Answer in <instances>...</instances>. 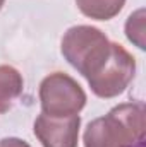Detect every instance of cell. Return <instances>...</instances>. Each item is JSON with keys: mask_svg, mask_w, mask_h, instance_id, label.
I'll return each instance as SVG.
<instances>
[{"mask_svg": "<svg viewBox=\"0 0 146 147\" xmlns=\"http://www.w3.org/2000/svg\"><path fill=\"white\" fill-rule=\"evenodd\" d=\"M84 147H145V105L122 103L84 130Z\"/></svg>", "mask_w": 146, "mask_h": 147, "instance_id": "6da1fadb", "label": "cell"}, {"mask_svg": "<svg viewBox=\"0 0 146 147\" xmlns=\"http://www.w3.org/2000/svg\"><path fill=\"white\" fill-rule=\"evenodd\" d=\"M60 50L64 58L88 79L107 60L110 53V41L98 28L74 26L65 31Z\"/></svg>", "mask_w": 146, "mask_h": 147, "instance_id": "7a4b0ae2", "label": "cell"}, {"mask_svg": "<svg viewBox=\"0 0 146 147\" xmlns=\"http://www.w3.org/2000/svg\"><path fill=\"white\" fill-rule=\"evenodd\" d=\"M136 74L134 57L119 43H110V53L100 69L86 80L98 98H115L132 82Z\"/></svg>", "mask_w": 146, "mask_h": 147, "instance_id": "3957f363", "label": "cell"}, {"mask_svg": "<svg viewBox=\"0 0 146 147\" xmlns=\"http://www.w3.org/2000/svg\"><path fill=\"white\" fill-rule=\"evenodd\" d=\"M40 103L43 113L48 116H74L84 108L86 92L71 75L53 72L40 84Z\"/></svg>", "mask_w": 146, "mask_h": 147, "instance_id": "277c9868", "label": "cell"}, {"mask_svg": "<svg viewBox=\"0 0 146 147\" xmlns=\"http://www.w3.org/2000/svg\"><path fill=\"white\" fill-rule=\"evenodd\" d=\"M79 127V115L57 118L41 113L35 120V135L43 147H77Z\"/></svg>", "mask_w": 146, "mask_h": 147, "instance_id": "5b68a950", "label": "cell"}, {"mask_svg": "<svg viewBox=\"0 0 146 147\" xmlns=\"http://www.w3.org/2000/svg\"><path fill=\"white\" fill-rule=\"evenodd\" d=\"M24 80L12 65H0V115L12 108L14 101L23 94Z\"/></svg>", "mask_w": 146, "mask_h": 147, "instance_id": "8992f818", "label": "cell"}, {"mask_svg": "<svg viewBox=\"0 0 146 147\" xmlns=\"http://www.w3.org/2000/svg\"><path fill=\"white\" fill-rule=\"evenodd\" d=\"M76 5L89 19L110 21L122 10L126 0H76Z\"/></svg>", "mask_w": 146, "mask_h": 147, "instance_id": "52a82bcc", "label": "cell"}, {"mask_svg": "<svg viewBox=\"0 0 146 147\" xmlns=\"http://www.w3.org/2000/svg\"><path fill=\"white\" fill-rule=\"evenodd\" d=\"M126 36L139 50H145V10L139 9L129 16L126 22Z\"/></svg>", "mask_w": 146, "mask_h": 147, "instance_id": "ba28073f", "label": "cell"}, {"mask_svg": "<svg viewBox=\"0 0 146 147\" xmlns=\"http://www.w3.org/2000/svg\"><path fill=\"white\" fill-rule=\"evenodd\" d=\"M0 147H31L28 142L17 139V137H7L0 140Z\"/></svg>", "mask_w": 146, "mask_h": 147, "instance_id": "9c48e42d", "label": "cell"}, {"mask_svg": "<svg viewBox=\"0 0 146 147\" xmlns=\"http://www.w3.org/2000/svg\"><path fill=\"white\" fill-rule=\"evenodd\" d=\"M3 2H5V0H0V9L3 7Z\"/></svg>", "mask_w": 146, "mask_h": 147, "instance_id": "30bf717a", "label": "cell"}]
</instances>
